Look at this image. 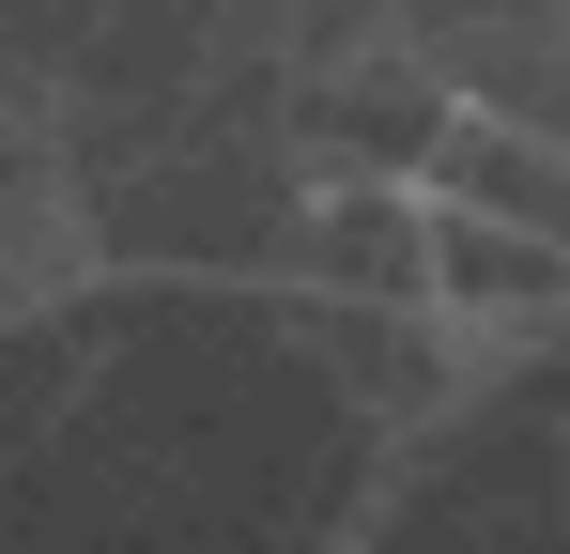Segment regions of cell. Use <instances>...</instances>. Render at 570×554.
I'll use <instances>...</instances> for the list:
<instances>
[{
  "mask_svg": "<svg viewBox=\"0 0 570 554\" xmlns=\"http://www.w3.org/2000/svg\"><path fill=\"white\" fill-rule=\"evenodd\" d=\"M416 200H432V185H416ZM432 308L509 369V355H540V339H570V247L478 216V200H432Z\"/></svg>",
  "mask_w": 570,
  "mask_h": 554,
  "instance_id": "obj_1",
  "label": "cell"
},
{
  "mask_svg": "<svg viewBox=\"0 0 570 554\" xmlns=\"http://www.w3.org/2000/svg\"><path fill=\"white\" fill-rule=\"evenodd\" d=\"M416 185L509 216V231H540V247H570V139L509 123V108H448V139H432V170H416Z\"/></svg>",
  "mask_w": 570,
  "mask_h": 554,
  "instance_id": "obj_2",
  "label": "cell"
}]
</instances>
